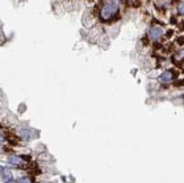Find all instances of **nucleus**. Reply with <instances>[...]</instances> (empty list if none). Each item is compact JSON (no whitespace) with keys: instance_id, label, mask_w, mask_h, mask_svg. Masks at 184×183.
Returning <instances> with one entry per match:
<instances>
[{"instance_id":"1","label":"nucleus","mask_w":184,"mask_h":183,"mask_svg":"<svg viewBox=\"0 0 184 183\" xmlns=\"http://www.w3.org/2000/svg\"><path fill=\"white\" fill-rule=\"evenodd\" d=\"M118 12V6L115 2H112L110 5H105L103 8H102V12H101V17L103 19H108L111 18V16L113 15L114 13Z\"/></svg>"},{"instance_id":"2","label":"nucleus","mask_w":184,"mask_h":183,"mask_svg":"<svg viewBox=\"0 0 184 183\" xmlns=\"http://www.w3.org/2000/svg\"><path fill=\"white\" fill-rule=\"evenodd\" d=\"M149 35H150L151 39L157 40L163 35V29L160 27H151L150 31H149Z\"/></svg>"},{"instance_id":"3","label":"nucleus","mask_w":184,"mask_h":183,"mask_svg":"<svg viewBox=\"0 0 184 183\" xmlns=\"http://www.w3.org/2000/svg\"><path fill=\"white\" fill-rule=\"evenodd\" d=\"M172 78H173V75H172L171 71H165L159 76V80L162 83H168L172 80Z\"/></svg>"},{"instance_id":"4","label":"nucleus","mask_w":184,"mask_h":183,"mask_svg":"<svg viewBox=\"0 0 184 183\" xmlns=\"http://www.w3.org/2000/svg\"><path fill=\"white\" fill-rule=\"evenodd\" d=\"M8 162L12 163V164H15V165H18V164H20L22 159H20V157L18 156H10L8 158Z\"/></svg>"},{"instance_id":"5","label":"nucleus","mask_w":184,"mask_h":183,"mask_svg":"<svg viewBox=\"0 0 184 183\" xmlns=\"http://www.w3.org/2000/svg\"><path fill=\"white\" fill-rule=\"evenodd\" d=\"M32 179L31 178H28V176H22V178H19L18 180H17V183H32Z\"/></svg>"},{"instance_id":"6","label":"nucleus","mask_w":184,"mask_h":183,"mask_svg":"<svg viewBox=\"0 0 184 183\" xmlns=\"http://www.w3.org/2000/svg\"><path fill=\"white\" fill-rule=\"evenodd\" d=\"M179 12L182 14V15H184V2H182V3L179 6Z\"/></svg>"},{"instance_id":"7","label":"nucleus","mask_w":184,"mask_h":183,"mask_svg":"<svg viewBox=\"0 0 184 183\" xmlns=\"http://www.w3.org/2000/svg\"><path fill=\"white\" fill-rule=\"evenodd\" d=\"M176 42H177V43H179L180 45H183V44H184V36H181V38H179Z\"/></svg>"},{"instance_id":"8","label":"nucleus","mask_w":184,"mask_h":183,"mask_svg":"<svg viewBox=\"0 0 184 183\" xmlns=\"http://www.w3.org/2000/svg\"><path fill=\"white\" fill-rule=\"evenodd\" d=\"M22 135H23V137H25V138H28V131L23 130V131H22Z\"/></svg>"},{"instance_id":"9","label":"nucleus","mask_w":184,"mask_h":183,"mask_svg":"<svg viewBox=\"0 0 184 183\" xmlns=\"http://www.w3.org/2000/svg\"><path fill=\"white\" fill-rule=\"evenodd\" d=\"M3 141H5V138H3L2 136H0V144H2Z\"/></svg>"},{"instance_id":"10","label":"nucleus","mask_w":184,"mask_h":183,"mask_svg":"<svg viewBox=\"0 0 184 183\" xmlns=\"http://www.w3.org/2000/svg\"><path fill=\"white\" fill-rule=\"evenodd\" d=\"M172 34H173V31H168V32H167V36H168V38L171 36Z\"/></svg>"},{"instance_id":"11","label":"nucleus","mask_w":184,"mask_h":183,"mask_svg":"<svg viewBox=\"0 0 184 183\" xmlns=\"http://www.w3.org/2000/svg\"><path fill=\"white\" fill-rule=\"evenodd\" d=\"M5 183H15V182H14L13 180H8V181H6Z\"/></svg>"},{"instance_id":"12","label":"nucleus","mask_w":184,"mask_h":183,"mask_svg":"<svg viewBox=\"0 0 184 183\" xmlns=\"http://www.w3.org/2000/svg\"><path fill=\"white\" fill-rule=\"evenodd\" d=\"M0 128H1V127H0Z\"/></svg>"}]
</instances>
